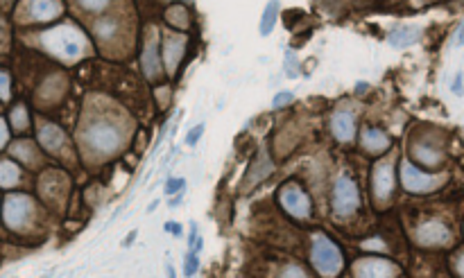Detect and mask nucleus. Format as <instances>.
Segmentation results:
<instances>
[{
	"label": "nucleus",
	"instance_id": "36",
	"mask_svg": "<svg viewBox=\"0 0 464 278\" xmlns=\"http://www.w3.org/2000/svg\"><path fill=\"white\" fill-rule=\"evenodd\" d=\"M7 141H10V127H7L5 118H0V150L7 145Z\"/></svg>",
	"mask_w": 464,
	"mask_h": 278
},
{
	"label": "nucleus",
	"instance_id": "43",
	"mask_svg": "<svg viewBox=\"0 0 464 278\" xmlns=\"http://www.w3.org/2000/svg\"><path fill=\"white\" fill-rule=\"evenodd\" d=\"M136 236H139V233H136V231H132V233H130V236H127V240L123 242V245H125V247H130V245H132V242L136 240Z\"/></svg>",
	"mask_w": 464,
	"mask_h": 278
},
{
	"label": "nucleus",
	"instance_id": "31",
	"mask_svg": "<svg viewBox=\"0 0 464 278\" xmlns=\"http://www.w3.org/2000/svg\"><path fill=\"white\" fill-rule=\"evenodd\" d=\"M184 190H186V179L173 177V179L166 181V188H163V193H166L168 197H173V195H182Z\"/></svg>",
	"mask_w": 464,
	"mask_h": 278
},
{
	"label": "nucleus",
	"instance_id": "37",
	"mask_svg": "<svg viewBox=\"0 0 464 278\" xmlns=\"http://www.w3.org/2000/svg\"><path fill=\"white\" fill-rule=\"evenodd\" d=\"M453 269H455V274L464 276V251H460V254L455 256V260H453Z\"/></svg>",
	"mask_w": 464,
	"mask_h": 278
},
{
	"label": "nucleus",
	"instance_id": "29",
	"mask_svg": "<svg viewBox=\"0 0 464 278\" xmlns=\"http://www.w3.org/2000/svg\"><path fill=\"white\" fill-rule=\"evenodd\" d=\"M283 68H286V75L290 80L299 77V59L292 50H286V59H283Z\"/></svg>",
	"mask_w": 464,
	"mask_h": 278
},
{
	"label": "nucleus",
	"instance_id": "46",
	"mask_svg": "<svg viewBox=\"0 0 464 278\" xmlns=\"http://www.w3.org/2000/svg\"><path fill=\"white\" fill-rule=\"evenodd\" d=\"M3 32H5V23H3V19H0V37H3Z\"/></svg>",
	"mask_w": 464,
	"mask_h": 278
},
{
	"label": "nucleus",
	"instance_id": "24",
	"mask_svg": "<svg viewBox=\"0 0 464 278\" xmlns=\"http://www.w3.org/2000/svg\"><path fill=\"white\" fill-rule=\"evenodd\" d=\"M12 156L14 159H19V161H23L25 165H37L39 163V150L34 147V143L32 141H16L14 145H12Z\"/></svg>",
	"mask_w": 464,
	"mask_h": 278
},
{
	"label": "nucleus",
	"instance_id": "23",
	"mask_svg": "<svg viewBox=\"0 0 464 278\" xmlns=\"http://www.w3.org/2000/svg\"><path fill=\"white\" fill-rule=\"evenodd\" d=\"M120 30H123V25H120L116 16H105V19H100L93 25V34H96V39L100 43H114L118 39Z\"/></svg>",
	"mask_w": 464,
	"mask_h": 278
},
{
	"label": "nucleus",
	"instance_id": "2",
	"mask_svg": "<svg viewBox=\"0 0 464 278\" xmlns=\"http://www.w3.org/2000/svg\"><path fill=\"white\" fill-rule=\"evenodd\" d=\"M41 43H44V48L50 55H55L57 59H64V62H75V59L84 57V52H87V46H89L84 32L73 23L57 25V28L44 32L41 34Z\"/></svg>",
	"mask_w": 464,
	"mask_h": 278
},
{
	"label": "nucleus",
	"instance_id": "15",
	"mask_svg": "<svg viewBox=\"0 0 464 278\" xmlns=\"http://www.w3.org/2000/svg\"><path fill=\"white\" fill-rule=\"evenodd\" d=\"M410 154L421 168H440L444 163V150L440 143L431 141V138H417L410 145Z\"/></svg>",
	"mask_w": 464,
	"mask_h": 278
},
{
	"label": "nucleus",
	"instance_id": "38",
	"mask_svg": "<svg viewBox=\"0 0 464 278\" xmlns=\"http://www.w3.org/2000/svg\"><path fill=\"white\" fill-rule=\"evenodd\" d=\"M163 229H166L170 236H175V238L182 236V224H177V222H166V227H163Z\"/></svg>",
	"mask_w": 464,
	"mask_h": 278
},
{
	"label": "nucleus",
	"instance_id": "32",
	"mask_svg": "<svg viewBox=\"0 0 464 278\" xmlns=\"http://www.w3.org/2000/svg\"><path fill=\"white\" fill-rule=\"evenodd\" d=\"M295 100V95H292L290 91H281V93H277L274 95V100H272V109H283V107H288V104Z\"/></svg>",
	"mask_w": 464,
	"mask_h": 278
},
{
	"label": "nucleus",
	"instance_id": "6",
	"mask_svg": "<svg viewBox=\"0 0 464 278\" xmlns=\"http://www.w3.org/2000/svg\"><path fill=\"white\" fill-rule=\"evenodd\" d=\"M331 206L335 217H351L360 208V190L358 184L347 175H340L333 184Z\"/></svg>",
	"mask_w": 464,
	"mask_h": 278
},
{
	"label": "nucleus",
	"instance_id": "17",
	"mask_svg": "<svg viewBox=\"0 0 464 278\" xmlns=\"http://www.w3.org/2000/svg\"><path fill=\"white\" fill-rule=\"evenodd\" d=\"M331 132L338 143H351L356 138V116L349 109H338L331 118Z\"/></svg>",
	"mask_w": 464,
	"mask_h": 278
},
{
	"label": "nucleus",
	"instance_id": "35",
	"mask_svg": "<svg viewBox=\"0 0 464 278\" xmlns=\"http://www.w3.org/2000/svg\"><path fill=\"white\" fill-rule=\"evenodd\" d=\"M157 100H159V107L166 109L170 104V89L168 86H161V89H157Z\"/></svg>",
	"mask_w": 464,
	"mask_h": 278
},
{
	"label": "nucleus",
	"instance_id": "11",
	"mask_svg": "<svg viewBox=\"0 0 464 278\" xmlns=\"http://www.w3.org/2000/svg\"><path fill=\"white\" fill-rule=\"evenodd\" d=\"M188 48V37L182 32H163L161 34V57H163V66H166V73L170 77H175L179 64L186 55Z\"/></svg>",
	"mask_w": 464,
	"mask_h": 278
},
{
	"label": "nucleus",
	"instance_id": "12",
	"mask_svg": "<svg viewBox=\"0 0 464 278\" xmlns=\"http://www.w3.org/2000/svg\"><path fill=\"white\" fill-rule=\"evenodd\" d=\"M68 190H71L68 177L59 170H48L39 179V195L44 197L50 206H62L64 199L68 197Z\"/></svg>",
	"mask_w": 464,
	"mask_h": 278
},
{
	"label": "nucleus",
	"instance_id": "8",
	"mask_svg": "<svg viewBox=\"0 0 464 278\" xmlns=\"http://www.w3.org/2000/svg\"><path fill=\"white\" fill-rule=\"evenodd\" d=\"M141 68L148 82H159L163 73H166V66H163V57H161V37L157 30H150L143 41Z\"/></svg>",
	"mask_w": 464,
	"mask_h": 278
},
{
	"label": "nucleus",
	"instance_id": "13",
	"mask_svg": "<svg viewBox=\"0 0 464 278\" xmlns=\"http://www.w3.org/2000/svg\"><path fill=\"white\" fill-rule=\"evenodd\" d=\"M64 14L62 0H25L23 19L30 23H50Z\"/></svg>",
	"mask_w": 464,
	"mask_h": 278
},
{
	"label": "nucleus",
	"instance_id": "30",
	"mask_svg": "<svg viewBox=\"0 0 464 278\" xmlns=\"http://www.w3.org/2000/svg\"><path fill=\"white\" fill-rule=\"evenodd\" d=\"M197 269H200V254L191 249L184 258V276H195Z\"/></svg>",
	"mask_w": 464,
	"mask_h": 278
},
{
	"label": "nucleus",
	"instance_id": "16",
	"mask_svg": "<svg viewBox=\"0 0 464 278\" xmlns=\"http://www.w3.org/2000/svg\"><path fill=\"white\" fill-rule=\"evenodd\" d=\"M272 172H274V163L270 159L268 150L263 147V150L256 154V159L249 163V170H247V175L243 179V184H240V190H243V193H247V190L256 188V186L261 184V181L268 179Z\"/></svg>",
	"mask_w": 464,
	"mask_h": 278
},
{
	"label": "nucleus",
	"instance_id": "10",
	"mask_svg": "<svg viewBox=\"0 0 464 278\" xmlns=\"http://www.w3.org/2000/svg\"><path fill=\"white\" fill-rule=\"evenodd\" d=\"M394 186H397V175H394V163L378 161L372 168V195L376 204H388L394 195Z\"/></svg>",
	"mask_w": 464,
	"mask_h": 278
},
{
	"label": "nucleus",
	"instance_id": "1",
	"mask_svg": "<svg viewBox=\"0 0 464 278\" xmlns=\"http://www.w3.org/2000/svg\"><path fill=\"white\" fill-rule=\"evenodd\" d=\"M82 147L96 159H109L125 145V129L109 118H93L82 129Z\"/></svg>",
	"mask_w": 464,
	"mask_h": 278
},
{
	"label": "nucleus",
	"instance_id": "34",
	"mask_svg": "<svg viewBox=\"0 0 464 278\" xmlns=\"http://www.w3.org/2000/svg\"><path fill=\"white\" fill-rule=\"evenodd\" d=\"M202 134H204V123H200L197 127H193L191 132H188V136H186V145H188V147H195L197 143H200Z\"/></svg>",
	"mask_w": 464,
	"mask_h": 278
},
{
	"label": "nucleus",
	"instance_id": "41",
	"mask_svg": "<svg viewBox=\"0 0 464 278\" xmlns=\"http://www.w3.org/2000/svg\"><path fill=\"white\" fill-rule=\"evenodd\" d=\"M455 46H464V21H462V25H460L458 34H455Z\"/></svg>",
	"mask_w": 464,
	"mask_h": 278
},
{
	"label": "nucleus",
	"instance_id": "7",
	"mask_svg": "<svg viewBox=\"0 0 464 278\" xmlns=\"http://www.w3.org/2000/svg\"><path fill=\"white\" fill-rule=\"evenodd\" d=\"M279 206L295 220H308L313 215V202L299 184H286L279 190Z\"/></svg>",
	"mask_w": 464,
	"mask_h": 278
},
{
	"label": "nucleus",
	"instance_id": "9",
	"mask_svg": "<svg viewBox=\"0 0 464 278\" xmlns=\"http://www.w3.org/2000/svg\"><path fill=\"white\" fill-rule=\"evenodd\" d=\"M412 238L424 249H440L453 245V231L442 220H426L412 233Z\"/></svg>",
	"mask_w": 464,
	"mask_h": 278
},
{
	"label": "nucleus",
	"instance_id": "44",
	"mask_svg": "<svg viewBox=\"0 0 464 278\" xmlns=\"http://www.w3.org/2000/svg\"><path fill=\"white\" fill-rule=\"evenodd\" d=\"M365 91H367V84H365V82L356 86V93H358V95H360V93H365Z\"/></svg>",
	"mask_w": 464,
	"mask_h": 278
},
{
	"label": "nucleus",
	"instance_id": "26",
	"mask_svg": "<svg viewBox=\"0 0 464 278\" xmlns=\"http://www.w3.org/2000/svg\"><path fill=\"white\" fill-rule=\"evenodd\" d=\"M21 181V168L14 161H0V188H14Z\"/></svg>",
	"mask_w": 464,
	"mask_h": 278
},
{
	"label": "nucleus",
	"instance_id": "5",
	"mask_svg": "<svg viewBox=\"0 0 464 278\" xmlns=\"http://www.w3.org/2000/svg\"><path fill=\"white\" fill-rule=\"evenodd\" d=\"M399 177H401V186L406 188L408 193H415V195L433 193V190L442 188L446 181V175H428V172L419 170L417 165L410 163L408 159L401 161Z\"/></svg>",
	"mask_w": 464,
	"mask_h": 278
},
{
	"label": "nucleus",
	"instance_id": "20",
	"mask_svg": "<svg viewBox=\"0 0 464 278\" xmlns=\"http://www.w3.org/2000/svg\"><path fill=\"white\" fill-rule=\"evenodd\" d=\"M66 77L64 75H53L41 84V89L37 93V98L41 102V107H50V104H57L59 100L64 98L66 93Z\"/></svg>",
	"mask_w": 464,
	"mask_h": 278
},
{
	"label": "nucleus",
	"instance_id": "14",
	"mask_svg": "<svg viewBox=\"0 0 464 278\" xmlns=\"http://www.w3.org/2000/svg\"><path fill=\"white\" fill-rule=\"evenodd\" d=\"M354 276H363V278H390V276H399L401 267L397 263H392L388 258H360L354 263Z\"/></svg>",
	"mask_w": 464,
	"mask_h": 278
},
{
	"label": "nucleus",
	"instance_id": "21",
	"mask_svg": "<svg viewBox=\"0 0 464 278\" xmlns=\"http://www.w3.org/2000/svg\"><path fill=\"white\" fill-rule=\"evenodd\" d=\"M421 39V28L417 25H399L388 34V43L392 48H408L415 46V43Z\"/></svg>",
	"mask_w": 464,
	"mask_h": 278
},
{
	"label": "nucleus",
	"instance_id": "28",
	"mask_svg": "<svg viewBox=\"0 0 464 278\" xmlns=\"http://www.w3.org/2000/svg\"><path fill=\"white\" fill-rule=\"evenodd\" d=\"M77 5H80V10H84L87 14H102V12H107L111 0H77Z\"/></svg>",
	"mask_w": 464,
	"mask_h": 278
},
{
	"label": "nucleus",
	"instance_id": "19",
	"mask_svg": "<svg viewBox=\"0 0 464 278\" xmlns=\"http://www.w3.org/2000/svg\"><path fill=\"white\" fill-rule=\"evenodd\" d=\"M37 138H39V145L44 147L46 152H50V154H59L64 150V145H66L64 129L59 125H55V123H41Z\"/></svg>",
	"mask_w": 464,
	"mask_h": 278
},
{
	"label": "nucleus",
	"instance_id": "18",
	"mask_svg": "<svg viewBox=\"0 0 464 278\" xmlns=\"http://www.w3.org/2000/svg\"><path fill=\"white\" fill-rule=\"evenodd\" d=\"M360 147L372 156H383L392 147V138L378 127H365L360 134Z\"/></svg>",
	"mask_w": 464,
	"mask_h": 278
},
{
	"label": "nucleus",
	"instance_id": "45",
	"mask_svg": "<svg viewBox=\"0 0 464 278\" xmlns=\"http://www.w3.org/2000/svg\"><path fill=\"white\" fill-rule=\"evenodd\" d=\"M157 206H159V202H152V204L148 206V213H152V211H154V208H157Z\"/></svg>",
	"mask_w": 464,
	"mask_h": 278
},
{
	"label": "nucleus",
	"instance_id": "22",
	"mask_svg": "<svg viewBox=\"0 0 464 278\" xmlns=\"http://www.w3.org/2000/svg\"><path fill=\"white\" fill-rule=\"evenodd\" d=\"M163 19L170 25L173 30L177 32H186L191 28V12H188V7L184 3H173L163 14Z\"/></svg>",
	"mask_w": 464,
	"mask_h": 278
},
{
	"label": "nucleus",
	"instance_id": "33",
	"mask_svg": "<svg viewBox=\"0 0 464 278\" xmlns=\"http://www.w3.org/2000/svg\"><path fill=\"white\" fill-rule=\"evenodd\" d=\"M10 95H12V80H10V75L0 73V100L7 102V100H10Z\"/></svg>",
	"mask_w": 464,
	"mask_h": 278
},
{
	"label": "nucleus",
	"instance_id": "40",
	"mask_svg": "<svg viewBox=\"0 0 464 278\" xmlns=\"http://www.w3.org/2000/svg\"><path fill=\"white\" fill-rule=\"evenodd\" d=\"M451 91H453L455 95H462V93H464V89H462V73H458V75H455V80H453V86H451Z\"/></svg>",
	"mask_w": 464,
	"mask_h": 278
},
{
	"label": "nucleus",
	"instance_id": "42",
	"mask_svg": "<svg viewBox=\"0 0 464 278\" xmlns=\"http://www.w3.org/2000/svg\"><path fill=\"white\" fill-rule=\"evenodd\" d=\"M182 199H184V193L179 195V197H173V199H170V202H168V204H170V208H177L179 204H182Z\"/></svg>",
	"mask_w": 464,
	"mask_h": 278
},
{
	"label": "nucleus",
	"instance_id": "3",
	"mask_svg": "<svg viewBox=\"0 0 464 278\" xmlns=\"http://www.w3.org/2000/svg\"><path fill=\"white\" fill-rule=\"evenodd\" d=\"M311 265L320 276H338L345 269V256L329 236L317 233L311 245Z\"/></svg>",
	"mask_w": 464,
	"mask_h": 278
},
{
	"label": "nucleus",
	"instance_id": "4",
	"mask_svg": "<svg viewBox=\"0 0 464 278\" xmlns=\"http://www.w3.org/2000/svg\"><path fill=\"white\" fill-rule=\"evenodd\" d=\"M34 215H37V206H34V199L30 195H23V193L7 195L5 206H3V220L10 231L23 233L25 229H30L34 222Z\"/></svg>",
	"mask_w": 464,
	"mask_h": 278
},
{
	"label": "nucleus",
	"instance_id": "25",
	"mask_svg": "<svg viewBox=\"0 0 464 278\" xmlns=\"http://www.w3.org/2000/svg\"><path fill=\"white\" fill-rule=\"evenodd\" d=\"M279 12H281V0H270V3L265 5L263 16H261V37H270V34L274 32Z\"/></svg>",
	"mask_w": 464,
	"mask_h": 278
},
{
	"label": "nucleus",
	"instance_id": "27",
	"mask_svg": "<svg viewBox=\"0 0 464 278\" xmlns=\"http://www.w3.org/2000/svg\"><path fill=\"white\" fill-rule=\"evenodd\" d=\"M10 123H12V127L16 129V132H25V129L30 127V114H28V109H25V104H16V107L12 109Z\"/></svg>",
	"mask_w": 464,
	"mask_h": 278
},
{
	"label": "nucleus",
	"instance_id": "39",
	"mask_svg": "<svg viewBox=\"0 0 464 278\" xmlns=\"http://www.w3.org/2000/svg\"><path fill=\"white\" fill-rule=\"evenodd\" d=\"M281 276H306V269H299L297 265H290L281 272Z\"/></svg>",
	"mask_w": 464,
	"mask_h": 278
}]
</instances>
